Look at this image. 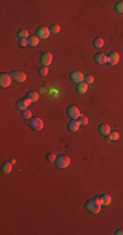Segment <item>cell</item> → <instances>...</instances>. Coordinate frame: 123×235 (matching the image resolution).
I'll return each mask as SVG.
<instances>
[{"label":"cell","mask_w":123,"mask_h":235,"mask_svg":"<svg viewBox=\"0 0 123 235\" xmlns=\"http://www.w3.org/2000/svg\"><path fill=\"white\" fill-rule=\"evenodd\" d=\"M108 140H110V141H118V140H119V132H117V131L110 132L109 136H108Z\"/></svg>","instance_id":"cell-21"},{"label":"cell","mask_w":123,"mask_h":235,"mask_svg":"<svg viewBox=\"0 0 123 235\" xmlns=\"http://www.w3.org/2000/svg\"><path fill=\"white\" fill-rule=\"evenodd\" d=\"M31 102L28 99V98H24V99H20L17 101V103H16V106H17V108L18 110H21V111H25V110L29 108V106H30Z\"/></svg>","instance_id":"cell-11"},{"label":"cell","mask_w":123,"mask_h":235,"mask_svg":"<svg viewBox=\"0 0 123 235\" xmlns=\"http://www.w3.org/2000/svg\"><path fill=\"white\" fill-rule=\"evenodd\" d=\"M70 78H71V81L76 82V84H80V82H84L85 76L80 72V70H72V72L70 73Z\"/></svg>","instance_id":"cell-4"},{"label":"cell","mask_w":123,"mask_h":235,"mask_svg":"<svg viewBox=\"0 0 123 235\" xmlns=\"http://www.w3.org/2000/svg\"><path fill=\"white\" fill-rule=\"evenodd\" d=\"M110 202H112V196L110 195H102L101 196V204H102V206H108L110 205Z\"/></svg>","instance_id":"cell-17"},{"label":"cell","mask_w":123,"mask_h":235,"mask_svg":"<svg viewBox=\"0 0 123 235\" xmlns=\"http://www.w3.org/2000/svg\"><path fill=\"white\" fill-rule=\"evenodd\" d=\"M115 11L118 13H123V2H118L115 4Z\"/></svg>","instance_id":"cell-28"},{"label":"cell","mask_w":123,"mask_h":235,"mask_svg":"<svg viewBox=\"0 0 123 235\" xmlns=\"http://www.w3.org/2000/svg\"><path fill=\"white\" fill-rule=\"evenodd\" d=\"M29 125L33 131H42L43 129V121L39 118H31L29 120Z\"/></svg>","instance_id":"cell-3"},{"label":"cell","mask_w":123,"mask_h":235,"mask_svg":"<svg viewBox=\"0 0 123 235\" xmlns=\"http://www.w3.org/2000/svg\"><path fill=\"white\" fill-rule=\"evenodd\" d=\"M86 90H88V84H86V82H80V84H77L76 92L79 94H84V93H86Z\"/></svg>","instance_id":"cell-16"},{"label":"cell","mask_w":123,"mask_h":235,"mask_svg":"<svg viewBox=\"0 0 123 235\" xmlns=\"http://www.w3.org/2000/svg\"><path fill=\"white\" fill-rule=\"evenodd\" d=\"M39 61H41V64L43 67H49L51 63H53V54H51V52H43L41 55Z\"/></svg>","instance_id":"cell-7"},{"label":"cell","mask_w":123,"mask_h":235,"mask_svg":"<svg viewBox=\"0 0 123 235\" xmlns=\"http://www.w3.org/2000/svg\"><path fill=\"white\" fill-rule=\"evenodd\" d=\"M20 46L21 47H26L28 45H29V42H28V39H20Z\"/></svg>","instance_id":"cell-30"},{"label":"cell","mask_w":123,"mask_h":235,"mask_svg":"<svg viewBox=\"0 0 123 235\" xmlns=\"http://www.w3.org/2000/svg\"><path fill=\"white\" fill-rule=\"evenodd\" d=\"M71 163V158L68 155H59L55 159V166L58 168H67Z\"/></svg>","instance_id":"cell-2"},{"label":"cell","mask_w":123,"mask_h":235,"mask_svg":"<svg viewBox=\"0 0 123 235\" xmlns=\"http://www.w3.org/2000/svg\"><path fill=\"white\" fill-rule=\"evenodd\" d=\"M50 29L46 26H39L37 30H35V35L39 38V39H47L50 35Z\"/></svg>","instance_id":"cell-5"},{"label":"cell","mask_w":123,"mask_h":235,"mask_svg":"<svg viewBox=\"0 0 123 235\" xmlns=\"http://www.w3.org/2000/svg\"><path fill=\"white\" fill-rule=\"evenodd\" d=\"M84 82H86V84H93L94 82V77L92 76V74H88V76H85V80H84Z\"/></svg>","instance_id":"cell-29"},{"label":"cell","mask_w":123,"mask_h":235,"mask_svg":"<svg viewBox=\"0 0 123 235\" xmlns=\"http://www.w3.org/2000/svg\"><path fill=\"white\" fill-rule=\"evenodd\" d=\"M2 171L4 172V174H9V172L12 171V163H11V161L9 162H4L3 163V166H2Z\"/></svg>","instance_id":"cell-19"},{"label":"cell","mask_w":123,"mask_h":235,"mask_svg":"<svg viewBox=\"0 0 123 235\" xmlns=\"http://www.w3.org/2000/svg\"><path fill=\"white\" fill-rule=\"evenodd\" d=\"M26 98L31 102V103H33V102H37V101H38L39 94H38L37 92H34V90H31V92H28V93H26Z\"/></svg>","instance_id":"cell-15"},{"label":"cell","mask_w":123,"mask_h":235,"mask_svg":"<svg viewBox=\"0 0 123 235\" xmlns=\"http://www.w3.org/2000/svg\"><path fill=\"white\" fill-rule=\"evenodd\" d=\"M98 131H100V133H101L102 136L108 137V136H109V133L112 132V129H110V125H109V124L102 123V124H100V127H98Z\"/></svg>","instance_id":"cell-14"},{"label":"cell","mask_w":123,"mask_h":235,"mask_svg":"<svg viewBox=\"0 0 123 235\" xmlns=\"http://www.w3.org/2000/svg\"><path fill=\"white\" fill-rule=\"evenodd\" d=\"M11 74V77H12V80L16 81V82H24L26 80V74L21 72V70H13Z\"/></svg>","instance_id":"cell-6"},{"label":"cell","mask_w":123,"mask_h":235,"mask_svg":"<svg viewBox=\"0 0 123 235\" xmlns=\"http://www.w3.org/2000/svg\"><path fill=\"white\" fill-rule=\"evenodd\" d=\"M55 159H57V155H55V153L50 152L46 154V161H49V162H55Z\"/></svg>","instance_id":"cell-24"},{"label":"cell","mask_w":123,"mask_h":235,"mask_svg":"<svg viewBox=\"0 0 123 235\" xmlns=\"http://www.w3.org/2000/svg\"><path fill=\"white\" fill-rule=\"evenodd\" d=\"M104 45H105V42L102 38H94L93 39V46L96 47V49H101Z\"/></svg>","instance_id":"cell-22"},{"label":"cell","mask_w":123,"mask_h":235,"mask_svg":"<svg viewBox=\"0 0 123 235\" xmlns=\"http://www.w3.org/2000/svg\"><path fill=\"white\" fill-rule=\"evenodd\" d=\"M67 128H68L70 132H76L79 128H80V123H79L77 119H71L67 124Z\"/></svg>","instance_id":"cell-12"},{"label":"cell","mask_w":123,"mask_h":235,"mask_svg":"<svg viewBox=\"0 0 123 235\" xmlns=\"http://www.w3.org/2000/svg\"><path fill=\"white\" fill-rule=\"evenodd\" d=\"M108 63L110 65H117L118 63H119V54L118 52H110L109 55H108Z\"/></svg>","instance_id":"cell-10"},{"label":"cell","mask_w":123,"mask_h":235,"mask_svg":"<svg viewBox=\"0 0 123 235\" xmlns=\"http://www.w3.org/2000/svg\"><path fill=\"white\" fill-rule=\"evenodd\" d=\"M13 81L11 77V74L8 73H2L0 74V86L2 88H8V86H11V82Z\"/></svg>","instance_id":"cell-8"},{"label":"cell","mask_w":123,"mask_h":235,"mask_svg":"<svg viewBox=\"0 0 123 235\" xmlns=\"http://www.w3.org/2000/svg\"><path fill=\"white\" fill-rule=\"evenodd\" d=\"M94 61L97 63V64H100V65H104L105 63H108V55H105V54H96L94 55Z\"/></svg>","instance_id":"cell-13"},{"label":"cell","mask_w":123,"mask_h":235,"mask_svg":"<svg viewBox=\"0 0 123 235\" xmlns=\"http://www.w3.org/2000/svg\"><path fill=\"white\" fill-rule=\"evenodd\" d=\"M59 31H60V26H59L58 24H53V25L50 26V33L51 34H58Z\"/></svg>","instance_id":"cell-23"},{"label":"cell","mask_w":123,"mask_h":235,"mask_svg":"<svg viewBox=\"0 0 123 235\" xmlns=\"http://www.w3.org/2000/svg\"><path fill=\"white\" fill-rule=\"evenodd\" d=\"M38 73L39 76H47V73H49V67H41V68L38 69Z\"/></svg>","instance_id":"cell-25"},{"label":"cell","mask_w":123,"mask_h":235,"mask_svg":"<svg viewBox=\"0 0 123 235\" xmlns=\"http://www.w3.org/2000/svg\"><path fill=\"white\" fill-rule=\"evenodd\" d=\"M79 123H80V125H86L88 124V118L84 116V115H80V118H79Z\"/></svg>","instance_id":"cell-27"},{"label":"cell","mask_w":123,"mask_h":235,"mask_svg":"<svg viewBox=\"0 0 123 235\" xmlns=\"http://www.w3.org/2000/svg\"><path fill=\"white\" fill-rule=\"evenodd\" d=\"M101 206H102V204H101V196H98V197H96V199H90V200H88V201L85 202V209H86V212H89V213H93V214L100 213Z\"/></svg>","instance_id":"cell-1"},{"label":"cell","mask_w":123,"mask_h":235,"mask_svg":"<svg viewBox=\"0 0 123 235\" xmlns=\"http://www.w3.org/2000/svg\"><path fill=\"white\" fill-rule=\"evenodd\" d=\"M115 235H123V229H118L115 230V233H114Z\"/></svg>","instance_id":"cell-31"},{"label":"cell","mask_w":123,"mask_h":235,"mask_svg":"<svg viewBox=\"0 0 123 235\" xmlns=\"http://www.w3.org/2000/svg\"><path fill=\"white\" fill-rule=\"evenodd\" d=\"M67 115L71 119H79L80 118V110L76 106H70V107H67Z\"/></svg>","instance_id":"cell-9"},{"label":"cell","mask_w":123,"mask_h":235,"mask_svg":"<svg viewBox=\"0 0 123 235\" xmlns=\"http://www.w3.org/2000/svg\"><path fill=\"white\" fill-rule=\"evenodd\" d=\"M17 37H18V41H20V39H28L30 35H29V33H28V30L21 29V30L17 31Z\"/></svg>","instance_id":"cell-20"},{"label":"cell","mask_w":123,"mask_h":235,"mask_svg":"<svg viewBox=\"0 0 123 235\" xmlns=\"http://www.w3.org/2000/svg\"><path fill=\"white\" fill-rule=\"evenodd\" d=\"M28 42H29V46L35 47L39 43V38L37 37V35H30V37L28 38Z\"/></svg>","instance_id":"cell-18"},{"label":"cell","mask_w":123,"mask_h":235,"mask_svg":"<svg viewBox=\"0 0 123 235\" xmlns=\"http://www.w3.org/2000/svg\"><path fill=\"white\" fill-rule=\"evenodd\" d=\"M22 118H24V119H26V120H30L31 119V112H30L29 108L25 110V111H22Z\"/></svg>","instance_id":"cell-26"}]
</instances>
